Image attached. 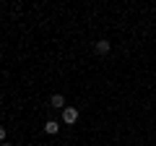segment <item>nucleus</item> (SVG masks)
<instances>
[{"label": "nucleus", "mask_w": 156, "mask_h": 146, "mask_svg": "<svg viewBox=\"0 0 156 146\" xmlns=\"http://www.w3.org/2000/svg\"><path fill=\"white\" fill-rule=\"evenodd\" d=\"M76 120H78V110H76V107H65V110H62V123L73 125Z\"/></svg>", "instance_id": "nucleus-1"}, {"label": "nucleus", "mask_w": 156, "mask_h": 146, "mask_svg": "<svg viewBox=\"0 0 156 146\" xmlns=\"http://www.w3.org/2000/svg\"><path fill=\"white\" fill-rule=\"evenodd\" d=\"M50 107H55V110H65V97H62V94H52Z\"/></svg>", "instance_id": "nucleus-2"}, {"label": "nucleus", "mask_w": 156, "mask_h": 146, "mask_svg": "<svg viewBox=\"0 0 156 146\" xmlns=\"http://www.w3.org/2000/svg\"><path fill=\"white\" fill-rule=\"evenodd\" d=\"M96 52H99V55H107V52H109V39H99L96 42Z\"/></svg>", "instance_id": "nucleus-3"}, {"label": "nucleus", "mask_w": 156, "mask_h": 146, "mask_svg": "<svg viewBox=\"0 0 156 146\" xmlns=\"http://www.w3.org/2000/svg\"><path fill=\"white\" fill-rule=\"evenodd\" d=\"M57 130H60V125H57L55 120H47V123H44V133H50V136H55Z\"/></svg>", "instance_id": "nucleus-4"}, {"label": "nucleus", "mask_w": 156, "mask_h": 146, "mask_svg": "<svg viewBox=\"0 0 156 146\" xmlns=\"http://www.w3.org/2000/svg\"><path fill=\"white\" fill-rule=\"evenodd\" d=\"M0 141L5 144V125H0Z\"/></svg>", "instance_id": "nucleus-5"}, {"label": "nucleus", "mask_w": 156, "mask_h": 146, "mask_svg": "<svg viewBox=\"0 0 156 146\" xmlns=\"http://www.w3.org/2000/svg\"><path fill=\"white\" fill-rule=\"evenodd\" d=\"M0 146H11V144H0Z\"/></svg>", "instance_id": "nucleus-6"}]
</instances>
